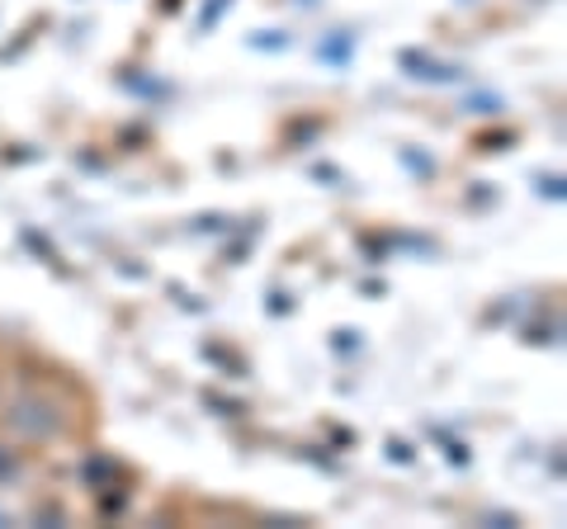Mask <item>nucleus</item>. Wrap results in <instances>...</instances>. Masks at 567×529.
Here are the masks:
<instances>
[{
	"mask_svg": "<svg viewBox=\"0 0 567 529\" xmlns=\"http://www.w3.org/2000/svg\"><path fill=\"white\" fill-rule=\"evenodd\" d=\"M6 431H10L14 439H24V445H43V439H52V435L66 431V416H62V407H58L52 397L29 393V397H14V402H10Z\"/></svg>",
	"mask_w": 567,
	"mask_h": 529,
	"instance_id": "1",
	"label": "nucleus"
},
{
	"mask_svg": "<svg viewBox=\"0 0 567 529\" xmlns=\"http://www.w3.org/2000/svg\"><path fill=\"white\" fill-rule=\"evenodd\" d=\"M402 66H416L412 76H421V81H458L454 66H445V62H431V58H421V52H402Z\"/></svg>",
	"mask_w": 567,
	"mask_h": 529,
	"instance_id": "2",
	"label": "nucleus"
},
{
	"mask_svg": "<svg viewBox=\"0 0 567 529\" xmlns=\"http://www.w3.org/2000/svg\"><path fill=\"white\" fill-rule=\"evenodd\" d=\"M114 478H118V464H114V458H91V464H85V483H91L95 491H100V487H114Z\"/></svg>",
	"mask_w": 567,
	"mask_h": 529,
	"instance_id": "3",
	"label": "nucleus"
},
{
	"mask_svg": "<svg viewBox=\"0 0 567 529\" xmlns=\"http://www.w3.org/2000/svg\"><path fill=\"white\" fill-rule=\"evenodd\" d=\"M350 48H354V33H341V39H331V43L322 48V58H327V62H336V66H341V62L350 58Z\"/></svg>",
	"mask_w": 567,
	"mask_h": 529,
	"instance_id": "4",
	"label": "nucleus"
},
{
	"mask_svg": "<svg viewBox=\"0 0 567 529\" xmlns=\"http://www.w3.org/2000/svg\"><path fill=\"white\" fill-rule=\"evenodd\" d=\"M227 6H233V0H213V6H204V14H199V24H204V29H213V24H218V20H223V10H227Z\"/></svg>",
	"mask_w": 567,
	"mask_h": 529,
	"instance_id": "5",
	"label": "nucleus"
},
{
	"mask_svg": "<svg viewBox=\"0 0 567 529\" xmlns=\"http://www.w3.org/2000/svg\"><path fill=\"white\" fill-rule=\"evenodd\" d=\"M14 468H20V458H14V449H6V445H0V483H6V478H14Z\"/></svg>",
	"mask_w": 567,
	"mask_h": 529,
	"instance_id": "6",
	"label": "nucleus"
},
{
	"mask_svg": "<svg viewBox=\"0 0 567 529\" xmlns=\"http://www.w3.org/2000/svg\"><path fill=\"white\" fill-rule=\"evenodd\" d=\"M0 525H6V516H0Z\"/></svg>",
	"mask_w": 567,
	"mask_h": 529,
	"instance_id": "7",
	"label": "nucleus"
}]
</instances>
